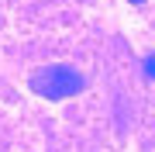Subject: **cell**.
<instances>
[{"mask_svg": "<svg viewBox=\"0 0 155 152\" xmlns=\"http://www.w3.org/2000/svg\"><path fill=\"white\" fill-rule=\"evenodd\" d=\"M145 79H155V52L145 56Z\"/></svg>", "mask_w": 155, "mask_h": 152, "instance_id": "obj_2", "label": "cell"}, {"mask_svg": "<svg viewBox=\"0 0 155 152\" xmlns=\"http://www.w3.org/2000/svg\"><path fill=\"white\" fill-rule=\"evenodd\" d=\"M131 4H145V0H131Z\"/></svg>", "mask_w": 155, "mask_h": 152, "instance_id": "obj_3", "label": "cell"}, {"mask_svg": "<svg viewBox=\"0 0 155 152\" xmlns=\"http://www.w3.org/2000/svg\"><path fill=\"white\" fill-rule=\"evenodd\" d=\"M28 86L38 97H48V100H66V97H76L86 86L83 73H76L72 66H45L38 73H31Z\"/></svg>", "mask_w": 155, "mask_h": 152, "instance_id": "obj_1", "label": "cell"}]
</instances>
